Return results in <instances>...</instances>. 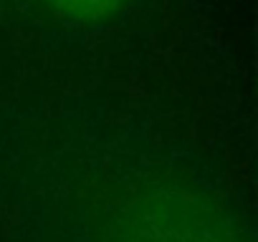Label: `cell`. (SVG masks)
<instances>
[{"instance_id":"6da1fadb","label":"cell","mask_w":258,"mask_h":242,"mask_svg":"<svg viewBox=\"0 0 258 242\" xmlns=\"http://www.w3.org/2000/svg\"><path fill=\"white\" fill-rule=\"evenodd\" d=\"M116 242H240V237L195 202H157L129 217Z\"/></svg>"},{"instance_id":"7a4b0ae2","label":"cell","mask_w":258,"mask_h":242,"mask_svg":"<svg viewBox=\"0 0 258 242\" xmlns=\"http://www.w3.org/2000/svg\"><path fill=\"white\" fill-rule=\"evenodd\" d=\"M53 16L69 23H99L121 16L137 0H43Z\"/></svg>"}]
</instances>
